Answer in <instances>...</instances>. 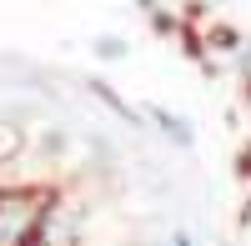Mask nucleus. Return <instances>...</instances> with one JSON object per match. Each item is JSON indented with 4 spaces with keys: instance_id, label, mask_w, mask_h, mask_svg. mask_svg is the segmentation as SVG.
Returning a JSON list of instances; mask_svg holds the SVG:
<instances>
[{
    "instance_id": "obj_3",
    "label": "nucleus",
    "mask_w": 251,
    "mask_h": 246,
    "mask_svg": "<svg viewBox=\"0 0 251 246\" xmlns=\"http://www.w3.org/2000/svg\"><path fill=\"white\" fill-rule=\"evenodd\" d=\"M146 116L156 121V131H161L166 141H171L176 151H196V126H191V121H186L181 111H166V106H146Z\"/></svg>"
},
{
    "instance_id": "obj_4",
    "label": "nucleus",
    "mask_w": 251,
    "mask_h": 246,
    "mask_svg": "<svg viewBox=\"0 0 251 246\" xmlns=\"http://www.w3.org/2000/svg\"><path fill=\"white\" fill-rule=\"evenodd\" d=\"M91 96H96V100H106V106H111V111H116V116L126 121V126H141V111L131 106V100H121V96H116V91L106 86V80H91Z\"/></svg>"
},
{
    "instance_id": "obj_9",
    "label": "nucleus",
    "mask_w": 251,
    "mask_h": 246,
    "mask_svg": "<svg viewBox=\"0 0 251 246\" xmlns=\"http://www.w3.org/2000/svg\"><path fill=\"white\" fill-rule=\"evenodd\" d=\"M241 100L251 106V75H241Z\"/></svg>"
},
{
    "instance_id": "obj_5",
    "label": "nucleus",
    "mask_w": 251,
    "mask_h": 246,
    "mask_svg": "<svg viewBox=\"0 0 251 246\" xmlns=\"http://www.w3.org/2000/svg\"><path fill=\"white\" fill-rule=\"evenodd\" d=\"M20 151H25V131H20L15 121H0V166L20 161Z\"/></svg>"
},
{
    "instance_id": "obj_8",
    "label": "nucleus",
    "mask_w": 251,
    "mask_h": 246,
    "mask_svg": "<svg viewBox=\"0 0 251 246\" xmlns=\"http://www.w3.org/2000/svg\"><path fill=\"white\" fill-rule=\"evenodd\" d=\"M171 246H196V236L186 231V226H176V231H171Z\"/></svg>"
},
{
    "instance_id": "obj_6",
    "label": "nucleus",
    "mask_w": 251,
    "mask_h": 246,
    "mask_svg": "<svg viewBox=\"0 0 251 246\" xmlns=\"http://www.w3.org/2000/svg\"><path fill=\"white\" fill-rule=\"evenodd\" d=\"M91 55H96V60H126V55H131V40H121V35H96V40H91Z\"/></svg>"
},
{
    "instance_id": "obj_2",
    "label": "nucleus",
    "mask_w": 251,
    "mask_h": 246,
    "mask_svg": "<svg viewBox=\"0 0 251 246\" xmlns=\"http://www.w3.org/2000/svg\"><path fill=\"white\" fill-rule=\"evenodd\" d=\"M80 231H86V211H80L66 191H55V201H50L46 221H40L35 241H40V246H75V241H80Z\"/></svg>"
},
{
    "instance_id": "obj_1",
    "label": "nucleus",
    "mask_w": 251,
    "mask_h": 246,
    "mask_svg": "<svg viewBox=\"0 0 251 246\" xmlns=\"http://www.w3.org/2000/svg\"><path fill=\"white\" fill-rule=\"evenodd\" d=\"M55 201V186L35 181H0V246H30Z\"/></svg>"
},
{
    "instance_id": "obj_7",
    "label": "nucleus",
    "mask_w": 251,
    "mask_h": 246,
    "mask_svg": "<svg viewBox=\"0 0 251 246\" xmlns=\"http://www.w3.org/2000/svg\"><path fill=\"white\" fill-rule=\"evenodd\" d=\"M66 146H71L66 131H46V136H40V156H46V161H60V156H66Z\"/></svg>"
}]
</instances>
